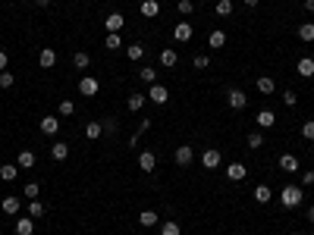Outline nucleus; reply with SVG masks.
<instances>
[{
    "label": "nucleus",
    "instance_id": "nucleus-1",
    "mask_svg": "<svg viewBox=\"0 0 314 235\" xmlns=\"http://www.w3.org/2000/svg\"><path fill=\"white\" fill-rule=\"evenodd\" d=\"M301 198H305V194H301V188H298V185H286V188H283V194H280V201H283L286 210H292V207L301 204Z\"/></svg>",
    "mask_w": 314,
    "mask_h": 235
},
{
    "label": "nucleus",
    "instance_id": "nucleus-2",
    "mask_svg": "<svg viewBox=\"0 0 314 235\" xmlns=\"http://www.w3.org/2000/svg\"><path fill=\"white\" fill-rule=\"evenodd\" d=\"M148 100H151V104H157V107H160V104H167V100H170V91H167L164 85H160V82H154V85L148 88Z\"/></svg>",
    "mask_w": 314,
    "mask_h": 235
},
{
    "label": "nucleus",
    "instance_id": "nucleus-3",
    "mask_svg": "<svg viewBox=\"0 0 314 235\" xmlns=\"http://www.w3.org/2000/svg\"><path fill=\"white\" fill-rule=\"evenodd\" d=\"M98 91H101L98 78H91V76H82V78H79V94H82V98H95Z\"/></svg>",
    "mask_w": 314,
    "mask_h": 235
},
{
    "label": "nucleus",
    "instance_id": "nucleus-4",
    "mask_svg": "<svg viewBox=\"0 0 314 235\" xmlns=\"http://www.w3.org/2000/svg\"><path fill=\"white\" fill-rule=\"evenodd\" d=\"M226 104H229L232 110H245L248 94H245V91H239V88H229V94H226Z\"/></svg>",
    "mask_w": 314,
    "mask_h": 235
},
{
    "label": "nucleus",
    "instance_id": "nucleus-5",
    "mask_svg": "<svg viewBox=\"0 0 314 235\" xmlns=\"http://www.w3.org/2000/svg\"><path fill=\"white\" fill-rule=\"evenodd\" d=\"M173 160H176V166H189V163L195 160V148L192 144H179L176 154H173Z\"/></svg>",
    "mask_w": 314,
    "mask_h": 235
},
{
    "label": "nucleus",
    "instance_id": "nucleus-6",
    "mask_svg": "<svg viewBox=\"0 0 314 235\" xmlns=\"http://www.w3.org/2000/svg\"><path fill=\"white\" fill-rule=\"evenodd\" d=\"M138 170L142 172H154L157 170V154L154 150H142V154H138Z\"/></svg>",
    "mask_w": 314,
    "mask_h": 235
},
{
    "label": "nucleus",
    "instance_id": "nucleus-7",
    "mask_svg": "<svg viewBox=\"0 0 314 235\" xmlns=\"http://www.w3.org/2000/svg\"><path fill=\"white\" fill-rule=\"evenodd\" d=\"M245 176H248V166H245V163H229V166H226V179H229V182H242Z\"/></svg>",
    "mask_w": 314,
    "mask_h": 235
},
{
    "label": "nucleus",
    "instance_id": "nucleus-8",
    "mask_svg": "<svg viewBox=\"0 0 314 235\" xmlns=\"http://www.w3.org/2000/svg\"><path fill=\"white\" fill-rule=\"evenodd\" d=\"M104 26H107V34H113V32L120 34L123 26H126V16H123V13H110L107 19H104Z\"/></svg>",
    "mask_w": 314,
    "mask_h": 235
},
{
    "label": "nucleus",
    "instance_id": "nucleus-9",
    "mask_svg": "<svg viewBox=\"0 0 314 235\" xmlns=\"http://www.w3.org/2000/svg\"><path fill=\"white\" fill-rule=\"evenodd\" d=\"M173 38H176L179 44H189L192 41V26H189V22H176V28H173Z\"/></svg>",
    "mask_w": 314,
    "mask_h": 235
},
{
    "label": "nucleus",
    "instance_id": "nucleus-10",
    "mask_svg": "<svg viewBox=\"0 0 314 235\" xmlns=\"http://www.w3.org/2000/svg\"><path fill=\"white\" fill-rule=\"evenodd\" d=\"M19 207H22V201H19L16 194H7L4 201H0V210H4L7 216H16V214H19Z\"/></svg>",
    "mask_w": 314,
    "mask_h": 235
},
{
    "label": "nucleus",
    "instance_id": "nucleus-11",
    "mask_svg": "<svg viewBox=\"0 0 314 235\" xmlns=\"http://www.w3.org/2000/svg\"><path fill=\"white\" fill-rule=\"evenodd\" d=\"M220 160H223V157H220V150L207 148L204 154H201V166H204V170H217V166H220Z\"/></svg>",
    "mask_w": 314,
    "mask_h": 235
},
{
    "label": "nucleus",
    "instance_id": "nucleus-12",
    "mask_svg": "<svg viewBox=\"0 0 314 235\" xmlns=\"http://www.w3.org/2000/svg\"><path fill=\"white\" fill-rule=\"evenodd\" d=\"M138 10H142L145 19H157L160 16V0H142V6H138Z\"/></svg>",
    "mask_w": 314,
    "mask_h": 235
},
{
    "label": "nucleus",
    "instance_id": "nucleus-13",
    "mask_svg": "<svg viewBox=\"0 0 314 235\" xmlns=\"http://www.w3.org/2000/svg\"><path fill=\"white\" fill-rule=\"evenodd\" d=\"M41 132L54 138L57 132H60V120H57V116H41Z\"/></svg>",
    "mask_w": 314,
    "mask_h": 235
},
{
    "label": "nucleus",
    "instance_id": "nucleus-14",
    "mask_svg": "<svg viewBox=\"0 0 314 235\" xmlns=\"http://www.w3.org/2000/svg\"><path fill=\"white\" fill-rule=\"evenodd\" d=\"M38 66H41V69H54V66H57V50L44 47V50L38 54Z\"/></svg>",
    "mask_w": 314,
    "mask_h": 235
},
{
    "label": "nucleus",
    "instance_id": "nucleus-15",
    "mask_svg": "<svg viewBox=\"0 0 314 235\" xmlns=\"http://www.w3.org/2000/svg\"><path fill=\"white\" fill-rule=\"evenodd\" d=\"M35 163H38L35 150H19V157H16V166H19V170H32Z\"/></svg>",
    "mask_w": 314,
    "mask_h": 235
},
{
    "label": "nucleus",
    "instance_id": "nucleus-16",
    "mask_svg": "<svg viewBox=\"0 0 314 235\" xmlns=\"http://www.w3.org/2000/svg\"><path fill=\"white\" fill-rule=\"evenodd\" d=\"M295 72H298L301 78H311V76H314V60H311V56H301V60L295 63Z\"/></svg>",
    "mask_w": 314,
    "mask_h": 235
},
{
    "label": "nucleus",
    "instance_id": "nucleus-17",
    "mask_svg": "<svg viewBox=\"0 0 314 235\" xmlns=\"http://www.w3.org/2000/svg\"><path fill=\"white\" fill-rule=\"evenodd\" d=\"M176 63H179V54L173 50V47H167V50H160V66H164V69H173Z\"/></svg>",
    "mask_w": 314,
    "mask_h": 235
},
{
    "label": "nucleus",
    "instance_id": "nucleus-18",
    "mask_svg": "<svg viewBox=\"0 0 314 235\" xmlns=\"http://www.w3.org/2000/svg\"><path fill=\"white\" fill-rule=\"evenodd\" d=\"M280 170L283 172H298V157L295 154H283L280 157Z\"/></svg>",
    "mask_w": 314,
    "mask_h": 235
},
{
    "label": "nucleus",
    "instance_id": "nucleus-19",
    "mask_svg": "<svg viewBox=\"0 0 314 235\" xmlns=\"http://www.w3.org/2000/svg\"><path fill=\"white\" fill-rule=\"evenodd\" d=\"M35 232V220L32 216H19L16 220V235H32Z\"/></svg>",
    "mask_w": 314,
    "mask_h": 235
},
{
    "label": "nucleus",
    "instance_id": "nucleus-20",
    "mask_svg": "<svg viewBox=\"0 0 314 235\" xmlns=\"http://www.w3.org/2000/svg\"><path fill=\"white\" fill-rule=\"evenodd\" d=\"M51 157H54L57 163L66 160V157H69V144H63V141H54V144H51Z\"/></svg>",
    "mask_w": 314,
    "mask_h": 235
},
{
    "label": "nucleus",
    "instance_id": "nucleus-21",
    "mask_svg": "<svg viewBox=\"0 0 314 235\" xmlns=\"http://www.w3.org/2000/svg\"><path fill=\"white\" fill-rule=\"evenodd\" d=\"M145 100H148V94H135V91H132V94H129V100H126V107H129L132 113H138V110L145 107Z\"/></svg>",
    "mask_w": 314,
    "mask_h": 235
},
{
    "label": "nucleus",
    "instance_id": "nucleus-22",
    "mask_svg": "<svg viewBox=\"0 0 314 235\" xmlns=\"http://www.w3.org/2000/svg\"><path fill=\"white\" fill-rule=\"evenodd\" d=\"M101 135H104V126H101L98 120H91V122L85 126V138H88V141H98Z\"/></svg>",
    "mask_w": 314,
    "mask_h": 235
},
{
    "label": "nucleus",
    "instance_id": "nucleus-23",
    "mask_svg": "<svg viewBox=\"0 0 314 235\" xmlns=\"http://www.w3.org/2000/svg\"><path fill=\"white\" fill-rule=\"evenodd\" d=\"M273 126H276L273 110H261V113H258V128H273Z\"/></svg>",
    "mask_w": 314,
    "mask_h": 235
},
{
    "label": "nucleus",
    "instance_id": "nucleus-24",
    "mask_svg": "<svg viewBox=\"0 0 314 235\" xmlns=\"http://www.w3.org/2000/svg\"><path fill=\"white\" fill-rule=\"evenodd\" d=\"M207 47H214V50H220V47H226V32H211V38H207Z\"/></svg>",
    "mask_w": 314,
    "mask_h": 235
},
{
    "label": "nucleus",
    "instance_id": "nucleus-25",
    "mask_svg": "<svg viewBox=\"0 0 314 235\" xmlns=\"http://www.w3.org/2000/svg\"><path fill=\"white\" fill-rule=\"evenodd\" d=\"M251 194H254V201H258V204H270V198H273V192H270L267 185H258Z\"/></svg>",
    "mask_w": 314,
    "mask_h": 235
},
{
    "label": "nucleus",
    "instance_id": "nucleus-26",
    "mask_svg": "<svg viewBox=\"0 0 314 235\" xmlns=\"http://www.w3.org/2000/svg\"><path fill=\"white\" fill-rule=\"evenodd\" d=\"M126 56H129L132 63H138L145 56V44H126Z\"/></svg>",
    "mask_w": 314,
    "mask_h": 235
},
{
    "label": "nucleus",
    "instance_id": "nucleus-27",
    "mask_svg": "<svg viewBox=\"0 0 314 235\" xmlns=\"http://www.w3.org/2000/svg\"><path fill=\"white\" fill-rule=\"evenodd\" d=\"M16 176H19V166H16V163H4V166H0V179H4V182H13Z\"/></svg>",
    "mask_w": 314,
    "mask_h": 235
},
{
    "label": "nucleus",
    "instance_id": "nucleus-28",
    "mask_svg": "<svg viewBox=\"0 0 314 235\" xmlns=\"http://www.w3.org/2000/svg\"><path fill=\"white\" fill-rule=\"evenodd\" d=\"M138 222H142L145 229H154L157 226V214L154 210H142V214H138Z\"/></svg>",
    "mask_w": 314,
    "mask_h": 235
},
{
    "label": "nucleus",
    "instance_id": "nucleus-29",
    "mask_svg": "<svg viewBox=\"0 0 314 235\" xmlns=\"http://www.w3.org/2000/svg\"><path fill=\"white\" fill-rule=\"evenodd\" d=\"M44 214H48V207H44L38 198H35V201H29V216H32V220H41Z\"/></svg>",
    "mask_w": 314,
    "mask_h": 235
},
{
    "label": "nucleus",
    "instance_id": "nucleus-30",
    "mask_svg": "<svg viewBox=\"0 0 314 235\" xmlns=\"http://www.w3.org/2000/svg\"><path fill=\"white\" fill-rule=\"evenodd\" d=\"M138 76H142V82L154 85V82H157V66H142V69H138Z\"/></svg>",
    "mask_w": 314,
    "mask_h": 235
},
{
    "label": "nucleus",
    "instance_id": "nucleus-31",
    "mask_svg": "<svg viewBox=\"0 0 314 235\" xmlns=\"http://www.w3.org/2000/svg\"><path fill=\"white\" fill-rule=\"evenodd\" d=\"M160 235H182V229L176 220H167V222H160Z\"/></svg>",
    "mask_w": 314,
    "mask_h": 235
},
{
    "label": "nucleus",
    "instance_id": "nucleus-32",
    "mask_svg": "<svg viewBox=\"0 0 314 235\" xmlns=\"http://www.w3.org/2000/svg\"><path fill=\"white\" fill-rule=\"evenodd\" d=\"M73 66H76V69H88V66H91V56H88L85 50L73 54Z\"/></svg>",
    "mask_w": 314,
    "mask_h": 235
},
{
    "label": "nucleus",
    "instance_id": "nucleus-33",
    "mask_svg": "<svg viewBox=\"0 0 314 235\" xmlns=\"http://www.w3.org/2000/svg\"><path fill=\"white\" fill-rule=\"evenodd\" d=\"M298 38L301 41H314V22H301L298 26Z\"/></svg>",
    "mask_w": 314,
    "mask_h": 235
},
{
    "label": "nucleus",
    "instance_id": "nucleus-34",
    "mask_svg": "<svg viewBox=\"0 0 314 235\" xmlns=\"http://www.w3.org/2000/svg\"><path fill=\"white\" fill-rule=\"evenodd\" d=\"M22 194H26L29 201H35V198L41 194V185H38V182H29V185H22Z\"/></svg>",
    "mask_w": 314,
    "mask_h": 235
},
{
    "label": "nucleus",
    "instance_id": "nucleus-35",
    "mask_svg": "<svg viewBox=\"0 0 314 235\" xmlns=\"http://www.w3.org/2000/svg\"><path fill=\"white\" fill-rule=\"evenodd\" d=\"M214 10H217V16H232V0H217Z\"/></svg>",
    "mask_w": 314,
    "mask_h": 235
},
{
    "label": "nucleus",
    "instance_id": "nucleus-36",
    "mask_svg": "<svg viewBox=\"0 0 314 235\" xmlns=\"http://www.w3.org/2000/svg\"><path fill=\"white\" fill-rule=\"evenodd\" d=\"M273 88H276V85H273V78H267V76L258 78V91H261V94H273Z\"/></svg>",
    "mask_w": 314,
    "mask_h": 235
},
{
    "label": "nucleus",
    "instance_id": "nucleus-37",
    "mask_svg": "<svg viewBox=\"0 0 314 235\" xmlns=\"http://www.w3.org/2000/svg\"><path fill=\"white\" fill-rule=\"evenodd\" d=\"M104 47H107V50H120V47H123V38H120V34H107V41H104Z\"/></svg>",
    "mask_w": 314,
    "mask_h": 235
},
{
    "label": "nucleus",
    "instance_id": "nucleus-38",
    "mask_svg": "<svg viewBox=\"0 0 314 235\" xmlns=\"http://www.w3.org/2000/svg\"><path fill=\"white\" fill-rule=\"evenodd\" d=\"M16 85V76L10 72V69H4V72H0V88H13Z\"/></svg>",
    "mask_w": 314,
    "mask_h": 235
},
{
    "label": "nucleus",
    "instance_id": "nucleus-39",
    "mask_svg": "<svg viewBox=\"0 0 314 235\" xmlns=\"http://www.w3.org/2000/svg\"><path fill=\"white\" fill-rule=\"evenodd\" d=\"M248 148H251V150H261V148H264V135H261V132H251V135H248Z\"/></svg>",
    "mask_w": 314,
    "mask_h": 235
},
{
    "label": "nucleus",
    "instance_id": "nucleus-40",
    "mask_svg": "<svg viewBox=\"0 0 314 235\" xmlns=\"http://www.w3.org/2000/svg\"><path fill=\"white\" fill-rule=\"evenodd\" d=\"M301 138H305V141H314V120H305V122H301Z\"/></svg>",
    "mask_w": 314,
    "mask_h": 235
},
{
    "label": "nucleus",
    "instance_id": "nucleus-41",
    "mask_svg": "<svg viewBox=\"0 0 314 235\" xmlns=\"http://www.w3.org/2000/svg\"><path fill=\"white\" fill-rule=\"evenodd\" d=\"M176 10H179V16H192L195 13V4H192V0H179Z\"/></svg>",
    "mask_w": 314,
    "mask_h": 235
},
{
    "label": "nucleus",
    "instance_id": "nucleus-42",
    "mask_svg": "<svg viewBox=\"0 0 314 235\" xmlns=\"http://www.w3.org/2000/svg\"><path fill=\"white\" fill-rule=\"evenodd\" d=\"M76 113V104L73 100H60V116H73Z\"/></svg>",
    "mask_w": 314,
    "mask_h": 235
},
{
    "label": "nucleus",
    "instance_id": "nucleus-43",
    "mask_svg": "<svg viewBox=\"0 0 314 235\" xmlns=\"http://www.w3.org/2000/svg\"><path fill=\"white\" fill-rule=\"evenodd\" d=\"M283 104H286V107H295V104H298V94H295V91H283Z\"/></svg>",
    "mask_w": 314,
    "mask_h": 235
},
{
    "label": "nucleus",
    "instance_id": "nucleus-44",
    "mask_svg": "<svg viewBox=\"0 0 314 235\" xmlns=\"http://www.w3.org/2000/svg\"><path fill=\"white\" fill-rule=\"evenodd\" d=\"M192 63H195V69H211V60H207L204 54H198V56H195Z\"/></svg>",
    "mask_w": 314,
    "mask_h": 235
},
{
    "label": "nucleus",
    "instance_id": "nucleus-45",
    "mask_svg": "<svg viewBox=\"0 0 314 235\" xmlns=\"http://www.w3.org/2000/svg\"><path fill=\"white\" fill-rule=\"evenodd\" d=\"M101 126H104V132H107V135H113V132H116V120H113V116H110V120H104Z\"/></svg>",
    "mask_w": 314,
    "mask_h": 235
},
{
    "label": "nucleus",
    "instance_id": "nucleus-46",
    "mask_svg": "<svg viewBox=\"0 0 314 235\" xmlns=\"http://www.w3.org/2000/svg\"><path fill=\"white\" fill-rule=\"evenodd\" d=\"M301 185H314V170H305V172H301Z\"/></svg>",
    "mask_w": 314,
    "mask_h": 235
},
{
    "label": "nucleus",
    "instance_id": "nucleus-47",
    "mask_svg": "<svg viewBox=\"0 0 314 235\" xmlns=\"http://www.w3.org/2000/svg\"><path fill=\"white\" fill-rule=\"evenodd\" d=\"M7 63H10V56H7V50H0V72L7 69Z\"/></svg>",
    "mask_w": 314,
    "mask_h": 235
},
{
    "label": "nucleus",
    "instance_id": "nucleus-48",
    "mask_svg": "<svg viewBox=\"0 0 314 235\" xmlns=\"http://www.w3.org/2000/svg\"><path fill=\"white\" fill-rule=\"evenodd\" d=\"M148 128H151V120H142V126H138V135H145Z\"/></svg>",
    "mask_w": 314,
    "mask_h": 235
},
{
    "label": "nucleus",
    "instance_id": "nucleus-49",
    "mask_svg": "<svg viewBox=\"0 0 314 235\" xmlns=\"http://www.w3.org/2000/svg\"><path fill=\"white\" fill-rule=\"evenodd\" d=\"M305 10H308V13H314V0H305Z\"/></svg>",
    "mask_w": 314,
    "mask_h": 235
},
{
    "label": "nucleus",
    "instance_id": "nucleus-50",
    "mask_svg": "<svg viewBox=\"0 0 314 235\" xmlns=\"http://www.w3.org/2000/svg\"><path fill=\"white\" fill-rule=\"evenodd\" d=\"M308 222L314 226V207H308Z\"/></svg>",
    "mask_w": 314,
    "mask_h": 235
},
{
    "label": "nucleus",
    "instance_id": "nucleus-51",
    "mask_svg": "<svg viewBox=\"0 0 314 235\" xmlns=\"http://www.w3.org/2000/svg\"><path fill=\"white\" fill-rule=\"evenodd\" d=\"M35 4H38V6H51V0H35Z\"/></svg>",
    "mask_w": 314,
    "mask_h": 235
},
{
    "label": "nucleus",
    "instance_id": "nucleus-52",
    "mask_svg": "<svg viewBox=\"0 0 314 235\" xmlns=\"http://www.w3.org/2000/svg\"><path fill=\"white\" fill-rule=\"evenodd\" d=\"M245 6H258V0H245Z\"/></svg>",
    "mask_w": 314,
    "mask_h": 235
},
{
    "label": "nucleus",
    "instance_id": "nucleus-53",
    "mask_svg": "<svg viewBox=\"0 0 314 235\" xmlns=\"http://www.w3.org/2000/svg\"><path fill=\"white\" fill-rule=\"evenodd\" d=\"M214 4H217V0H214Z\"/></svg>",
    "mask_w": 314,
    "mask_h": 235
}]
</instances>
